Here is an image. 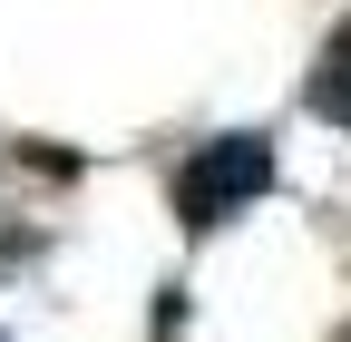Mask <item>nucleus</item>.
Returning a JSON list of instances; mask_svg holds the SVG:
<instances>
[{"label": "nucleus", "instance_id": "nucleus-2", "mask_svg": "<svg viewBox=\"0 0 351 342\" xmlns=\"http://www.w3.org/2000/svg\"><path fill=\"white\" fill-rule=\"evenodd\" d=\"M302 98H313L322 127H341V137H351V20L322 39V59H313V78H302Z\"/></svg>", "mask_w": 351, "mask_h": 342}, {"label": "nucleus", "instance_id": "nucleus-1", "mask_svg": "<svg viewBox=\"0 0 351 342\" xmlns=\"http://www.w3.org/2000/svg\"><path fill=\"white\" fill-rule=\"evenodd\" d=\"M274 186V137L263 127H234V137H205L186 166H176V225H195V235H215V225H234L244 205Z\"/></svg>", "mask_w": 351, "mask_h": 342}]
</instances>
